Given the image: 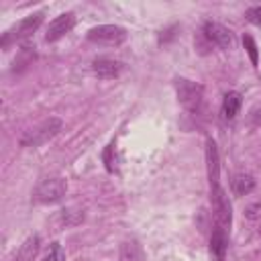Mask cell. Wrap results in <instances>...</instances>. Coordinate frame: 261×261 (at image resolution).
<instances>
[{
  "label": "cell",
  "instance_id": "cell-6",
  "mask_svg": "<svg viewBox=\"0 0 261 261\" xmlns=\"http://www.w3.org/2000/svg\"><path fill=\"white\" fill-rule=\"evenodd\" d=\"M210 202H212L216 224L228 230L230 228V222H232V212H230V202H228L222 186H212L210 188Z\"/></svg>",
  "mask_w": 261,
  "mask_h": 261
},
{
  "label": "cell",
  "instance_id": "cell-19",
  "mask_svg": "<svg viewBox=\"0 0 261 261\" xmlns=\"http://www.w3.org/2000/svg\"><path fill=\"white\" fill-rule=\"evenodd\" d=\"M245 18L257 27H261V6H251L247 12H245Z\"/></svg>",
  "mask_w": 261,
  "mask_h": 261
},
{
  "label": "cell",
  "instance_id": "cell-7",
  "mask_svg": "<svg viewBox=\"0 0 261 261\" xmlns=\"http://www.w3.org/2000/svg\"><path fill=\"white\" fill-rule=\"evenodd\" d=\"M202 33H204V37H206L210 43L218 45L220 49H232V47H234V35H232V31L226 29L224 24H220V22L206 20Z\"/></svg>",
  "mask_w": 261,
  "mask_h": 261
},
{
  "label": "cell",
  "instance_id": "cell-21",
  "mask_svg": "<svg viewBox=\"0 0 261 261\" xmlns=\"http://www.w3.org/2000/svg\"><path fill=\"white\" fill-rule=\"evenodd\" d=\"M245 216H247L249 220H257V218H261V202L247 206V208H245Z\"/></svg>",
  "mask_w": 261,
  "mask_h": 261
},
{
  "label": "cell",
  "instance_id": "cell-3",
  "mask_svg": "<svg viewBox=\"0 0 261 261\" xmlns=\"http://www.w3.org/2000/svg\"><path fill=\"white\" fill-rule=\"evenodd\" d=\"M126 37H128L126 29L118 27V24H98V27H92L86 33V39L90 43L106 45V47H118L126 41Z\"/></svg>",
  "mask_w": 261,
  "mask_h": 261
},
{
  "label": "cell",
  "instance_id": "cell-2",
  "mask_svg": "<svg viewBox=\"0 0 261 261\" xmlns=\"http://www.w3.org/2000/svg\"><path fill=\"white\" fill-rule=\"evenodd\" d=\"M43 20H45V14H43V12H35V14H31V16H27V18L18 20L16 24H12L10 29H6V31L2 33L0 47H2V49H8L12 43L31 37V35L43 24Z\"/></svg>",
  "mask_w": 261,
  "mask_h": 261
},
{
  "label": "cell",
  "instance_id": "cell-13",
  "mask_svg": "<svg viewBox=\"0 0 261 261\" xmlns=\"http://www.w3.org/2000/svg\"><path fill=\"white\" fill-rule=\"evenodd\" d=\"M241 104H243V96L239 92H234V90L226 92L224 98H222V116L228 118V120H232L239 114Z\"/></svg>",
  "mask_w": 261,
  "mask_h": 261
},
{
  "label": "cell",
  "instance_id": "cell-18",
  "mask_svg": "<svg viewBox=\"0 0 261 261\" xmlns=\"http://www.w3.org/2000/svg\"><path fill=\"white\" fill-rule=\"evenodd\" d=\"M243 45H245V49H247V53L251 57V63L257 65L259 63V53H257V45H255L253 37L251 35H243Z\"/></svg>",
  "mask_w": 261,
  "mask_h": 261
},
{
  "label": "cell",
  "instance_id": "cell-14",
  "mask_svg": "<svg viewBox=\"0 0 261 261\" xmlns=\"http://www.w3.org/2000/svg\"><path fill=\"white\" fill-rule=\"evenodd\" d=\"M255 186H257V181H255V177L249 175V173H239V175H234V177H232V184H230L234 196H247V194H251V192L255 190Z\"/></svg>",
  "mask_w": 261,
  "mask_h": 261
},
{
  "label": "cell",
  "instance_id": "cell-5",
  "mask_svg": "<svg viewBox=\"0 0 261 261\" xmlns=\"http://www.w3.org/2000/svg\"><path fill=\"white\" fill-rule=\"evenodd\" d=\"M175 92H177L179 104L186 110L194 112V110L200 108L202 98H204V88L200 84H196L192 80H186V77H179V80H175Z\"/></svg>",
  "mask_w": 261,
  "mask_h": 261
},
{
  "label": "cell",
  "instance_id": "cell-17",
  "mask_svg": "<svg viewBox=\"0 0 261 261\" xmlns=\"http://www.w3.org/2000/svg\"><path fill=\"white\" fill-rule=\"evenodd\" d=\"M43 261H65V253H63V249H61V245L57 241L49 245V251L45 253Z\"/></svg>",
  "mask_w": 261,
  "mask_h": 261
},
{
  "label": "cell",
  "instance_id": "cell-8",
  "mask_svg": "<svg viewBox=\"0 0 261 261\" xmlns=\"http://www.w3.org/2000/svg\"><path fill=\"white\" fill-rule=\"evenodd\" d=\"M73 24H75V14H73V12H63V14H59L57 18H53V20L49 22L47 33H45V41H47V43L59 41L65 33H69V31L73 29Z\"/></svg>",
  "mask_w": 261,
  "mask_h": 261
},
{
  "label": "cell",
  "instance_id": "cell-22",
  "mask_svg": "<svg viewBox=\"0 0 261 261\" xmlns=\"http://www.w3.org/2000/svg\"><path fill=\"white\" fill-rule=\"evenodd\" d=\"M259 232H261V228H259Z\"/></svg>",
  "mask_w": 261,
  "mask_h": 261
},
{
  "label": "cell",
  "instance_id": "cell-4",
  "mask_svg": "<svg viewBox=\"0 0 261 261\" xmlns=\"http://www.w3.org/2000/svg\"><path fill=\"white\" fill-rule=\"evenodd\" d=\"M67 192V181L63 177H47L41 179L33 192V200L37 204H55Z\"/></svg>",
  "mask_w": 261,
  "mask_h": 261
},
{
  "label": "cell",
  "instance_id": "cell-12",
  "mask_svg": "<svg viewBox=\"0 0 261 261\" xmlns=\"http://www.w3.org/2000/svg\"><path fill=\"white\" fill-rule=\"evenodd\" d=\"M226 249H228V232H226V228L216 224L210 234V251H212V255H216V261H224Z\"/></svg>",
  "mask_w": 261,
  "mask_h": 261
},
{
  "label": "cell",
  "instance_id": "cell-16",
  "mask_svg": "<svg viewBox=\"0 0 261 261\" xmlns=\"http://www.w3.org/2000/svg\"><path fill=\"white\" fill-rule=\"evenodd\" d=\"M35 57H37L35 47L24 45V47L18 51V55H16V59H14V63H12V71H22V69H27V67L33 63Z\"/></svg>",
  "mask_w": 261,
  "mask_h": 261
},
{
  "label": "cell",
  "instance_id": "cell-1",
  "mask_svg": "<svg viewBox=\"0 0 261 261\" xmlns=\"http://www.w3.org/2000/svg\"><path fill=\"white\" fill-rule=\"evenodd\" d=\"M61 126H63L61 118L49 116V118L37 122L35 126L27 128V130L22 133V137H20L18 143H20V147H41V145L49 143V141L61 130Z\"/></svg>",
  "mask_w": 261,
  "mask_h": 261
},
{
  "label": "cell",
  "instance_id": "cell-9",
  "mask_svg": "<svg viewBox=\"0 0 261 261\" xmlns=\"http://www.w3.org/2000/svg\"><path fill=\"white\" fill-rule=\"evenodd\" d=\"M92 71L102 80H114L124 71V63L110 57H96L92 61Z\"/></svg>",
  "mask_w": 261,
  "mask_h": 261
},
{
  "label": "cell",
  "instance_id": "cell-10",
  "mask_svg": "<svg viewBox=\"0 0 261 261\" xmlns=\"http://www.w3.org/2000/svg\"><path fill=\"white\" fill-rule=\"evenodd\" d=\"M206 165H208V181L212 186H220V159L214 139H206Z\"/></svg>",
  "mask_w": 261,
  "mask_h": 261
},
{
  "label": "cell",
  "instance_id": "cell-11",
  "mask_svg": "<svg viewBox=\"0 0 261 261\" xmlns=\"http://www.w3.org/2000/svg\"><path fill=\"white\" fill-rule=\"evenodd\" d=\"M39 249H41V237L35 232L24 239V243L16 249V253L12 255L10 261H33L39 255Z\"/></svg>",
  "mask_w": 261,
  "mask_h": 261
},
{
  "label": "cell",
  "instance_id": "cell-15",
  "mask_svg": "<svg viewBox=\"0 0 261 261\" xmlns=\"http://www.w3.org/2000/svg\"><path fill=\"white\" fill-rule=\"evenodd\" d=\"M120 261H145V253L135 239L120 245Z\"/></svg>",
  "mask_w": 261,
  "mask_h": 261
},
{
  "label": "cell",
  "instance_id": "cell-20",
  "mask_svg": "<svg viewBox=\"0 0 261 261\" xmlns=\"http://www.w3.org/2000/svg\"><path fill=\"white\" fill-rule=\"evenodd\" d=\"M112 151H114V143H110L106 149H104V153H102V159H104V163H106V169L112 173L114 171V159H112Z\"/></svg>",
  "mask_w": 261,
  "mask_h": 261
}]
</instances>
